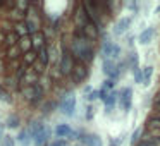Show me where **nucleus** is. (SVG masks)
<instances>
[{
	"label": "nucleus",
	"instance_id": "obj_9",
	"mask_svg": "<svg viewBox=\"0 0 160 146\" xmlns=\"http://www.w3.org/2000/svg\"><path fill=\"white\" fill-rule=\"evenodd\" d=\"M105 114H112V110H115V107L119 105V91H110L108 98L105 100Z\"/></svg>",
	"mask_w": 160,
	"mask_h": 146
},
{
	"label": "nucleus",
	"instance_id": "obj_7",
	"mask_svg": "<svg viewBox=\"0 0 160 146\" xmlns=\"http://www.w3.org/2000/svg\"><path fill=\"white\" fill-rule=\"evenodd\" d=\"M79 143L81 146H102V138L98 134H93V132H83L81 131L79 136Z\"/></svg>",
	"mask_w": 160,
	"mask_h": 146
},
{
	"label": "nucleus",
	"instance_id": "obj_16",
	"mask_svg": "<svg viewBox=\"0 0 160 146\" xmlns=\"http://www.w3.org/2000/svg\"><path fill=\"white\" fill-rule=\"evenodd\" d=\"M19 125H21V117L18 114H11L7 117V120H5V127L9 129H18Z\"/></svg>",
	"mask_w": 160,
	"mask_h": 146
},
{
	"label": "nucleus",
	"instance_id": "obj_14",
	"mask_svg": "<svg viewBox=\"0 0 160 146\" xmlns=\"http://www.w3.org/2000/svg\"><path fill=\"white\" fill-rule=\"evenodd\" d=\"M19 36H18V33L16 31H11V33H7V35H4V45L7 46V48H11V46H16V45H19Z\"/></svg>",
	"mask_w": 160,
	"mask_h": 146
},
{
	"label": "nucleus",
	"instance_id": "obj_19",
	"mask_svg": "<svg viewBox=\"0 0 160 146\" xmlns=\"http://www.w3.org/2000/svg\"><path fill=\"white\" fill-rule=\"evenodd\" d=\"M19 48H21L22 55L29 50H33V45H31V36H26V38H21L19 40Z\"/></svg>",
	"mask_w": 160,
	"mask_h": 146
},
{
	"label": "nucleus",
	"instance_id": "obj_32",
	"mask_svg": "<svg viewBox=\"0 0 160 146\" xmlns=\"http://www.w3.org/2000/svg\"><path fill=\"white\" fill-rule=\"evenodd\" d=\"M153 103H155V105H157V107H160V93H158V95H157V96H155V98H153Z\"/></svg>",
	"mask_w": 160,
	"mask_h": 146
},
{
	"label": "nucleus",
	"instance_id": "obj_26",
	"mask_svg": "<svg viewBox=\"0 0 160 146\" xmlns=\"http://www.w3.org/2000/svg\"><path fill=\"white\" fill-rule=\"evenodd\" d=\"M134 72V83L136 84H143V69L141 67H138L136 71H132Z\"/></svg>",
	"mask_w": 160,
	"mask_h": 146
},
{
	"label": "nucleus",
	"instance_id": "obj_13",
	"mask_svg": "<svg viewBox=\"0 0 160 146\" xmlns=\"http://www.w3.org/2000/svg\"><path fill=\"white\" fill-rule=\"evenodd\" d=\"M36 60H38V52H36V50H29V52H26L24 55H22L21 62L24 64L26 67H33Z\"/></svg>",
	"mask_w": 160,
	"mask_h": 146
},
{
	"label": "nucleus",
	"instance_id": "obj_22",
	"mask_svg": "<svg viewBox=\"0 0 160 146\" xmlns=\"http://www.w3.org/2000/svg\"><path fill=\"white\" fill-rule=\"evenodd\" d=\"M143 127H138V129H134V132L131 134V139H129V143H131L132 146H136L139 143V139H141V136H143Z\"/></svg>",
	"mask_w": 160,
	"mask_h": 146
},
{
	"label": "nucleus",
	"instance_id": "obj_8",
	"mask_svg": "<svg viewBox=\"0 0 160 146\" xmlns=\"http://www.w3.org/2000/svg\"><path fill=\"white\" fill-rule=\"evenodd\" d=\"M131 16H124V17H121L117 22H115V26L112 28V35L114 36H122L126 31L129 29V26H131Z\"/></svg>",
	"mask_w": 160,
	"mask_h": 146
},
{
	"label": "nucleus",
	"instance_id": "obj_15",
	"mask_svg": "<svg viewBox=\"0 0 160 146\" xmlns=\"http://www.w3.org/2000/svg\"><path fill=\"white\" fill-rule=\"evenodd\" d=\"M38 62H42L45 67H48L50 64V46L45 45L43 48L38 50Z\"/></svg>",
	"mask_w": 160,
	"mask_h": 146
},
{
	"label": "nucleus",
	"instance_id": "obj_10",
	"mask_svg": "<svg viewBox=\"0 0 160 146\" xmlns=\"http://www.w3.org/2000/svg\"><path fill=\"white\" fill-rule=\"evenodd\" d=\"M31 45H33V50H36V52H38L40 48H43V46L47 45V36H45V33L40 31V33L31 35Z\"/></svg>",
	"mask_w": 160,
	"mask_h": 146
},
{
	"label": "nucleus",
	"instance_id": "obj_11",
	"mask_svg": "<svg viewBox=\"0 0 160 146\" xmlns=\"http://www.w3.org/2000/svg\"><path fill=\"white\" fill-rule=\"evenodd\" d=\"M155 35H157L155 28H146V29H143V31L138 35V41L141 43V45H148V43L155 38Z\"/></svg>",
	"mask_w": 160,
	"mask_h": 146
},
{
	"label": "nucleus",
	"instance_id": "obj_34",
	"mask_svg": "<svg viewBox=\"0 0 160 146\" xmlns=\"http://www.w3.org/2000/svg\"><path fill=\"white\" fill-rule=\"evenodd\" d=\"M78 146H81V144H78Z\"/></svg>",
	"mask_w": 160,
	"mask_h": 146
},
{
	"label": "nucleus",
	"instance_id": "obj_27",
	"mask_svg": "<svg viewBox=\"0 0 160 146\" xmlns=\"http://www.w3.org/2000/svg\"><path fill=\"white\" fill-rule=\"evenodd\" d=\"M84 100L88 101V103H93V101H97V100H100V95H98V90L97 91H91L88 96H84Z\"/></svg>",
	"mask_w": 160,
	"mask_h": 146
},
{
	"label": "nucleus",
	"instance_id": "obj_30",
	"mask_svg": "<svg viewBox=\"0 0 160 146\" xmlns=\"http://www.w3.org/2000/svg\"><path fill=\"white\" fill-rule=\"evenodd\" d=\"M121 143H122V138H115L108 141V146H121Z\"/></svg>",
	"mask_w": 160,
	"mask_h": 146
},
{
	"label": "nucleus",
	"instance_id": "obj_12",
	"mask_svg": "<svg viewBox=\"0 0 160 146\" xmlns=\"http://www.w3.org/2000/svg\"><path fill=\"white\" fill-rule=\"evenodd\" d=\"M16 141H18L21 146H29L31 144L33 139H31V134H29L28 127H22L21 131H19V134L16 136Z\"/></svg>",
	"mask_w": 160,
	"mask_h": 146
},
{
	"label": "nucleus",
	"instance_id": "obj_29",
	"mask_svg": "<svg viewBox=\"0 0 160 146\" xmlns=\"http://www.w3.org/2000/svg\"><path fill=\"white\" fill-rule=\"evenodd\" d=\"M48 146H69V141H67V139H59V138H55Z\"/></svg>",
	"mask_w": 160,
	"mask_h": 146
},
{
	"label": "nucleus",
	"instance_id": "obj_28",
	"mask_svg": "<svg viewBox=\"0 0 160 146\" xmlns=\"http://www.w3.org/2000/svg\"><path fill=\"white\" fill-rule=\"evenodd\" d=\"M148 127H150V129H157V131H160V120H158V119H155V117H150Z\"/></svg>",
	"mask_w": 160,
	"mask_h": 146
},
{
	"label": "nucleus",
	"instance_id": "obj_25",
	"mask_svg": "<svg viewBox=\"0 0 160 146\" xmlns=\"http://www.w3.org/2000/svg\"><path fill=\"white\" fill-rule=\"evenodd\" d=\"M102 88H103L105 91H114V88H115V81H112V79H105L103 81V84H102Z\"/></svg>",
	"mask_w": 160,
	"mask_h": 146
},
{
	"label": "nucleus",
	"instance_id": "obj_21",
	"mask_svg": "<svg viewBox=\"0 0 160 146\" xmlns=\"http://www.w3.org/2000/svg\"><path fill=\"white\" fill-rule=\"evenodd\" d=\"M53 108H59V101L48 100V101H47V103L42 107V114H43V115H48V114H52V112H53Z\"/></svg>",
	"mask_w": 160,
	"mask_h": 146
},
{
	"label": "nucleus",
	"instance_id": "obj_4",
	"mask_svg": "<svg viewBox=\"0 0 160 146\" xmlns=\"http://www.w3.org/2000/svg\"><path fill=\"white\" fill-rule=\"evenodd\" d=\"M100 57H102V62H103V60H115V62H119V57H121V46H119L115 41L108 40V38L102 40Z\"/></svg>",
	"mask_w": 160,
	"mask_h": 146
},
{
	"label": "nucleus",
	"instance_id": "obj_3",
	"mask_svg": "<svg viewBox=\"0 0 160 146\" xmlns=\"http://www.w3.org/2000/svg\"><path fill=\"white\" fill-rule=\"evenodd\" d=\"M76 105H78L76 95H74L72 91H66V93L60 96L59 108H57V110L62 115H66V117H74V114H76Z\"/></svg>",
	"mask_w": 160,
	"mask_h": 146
},
{
	"label": "nucleus",
	"instance_id": "obj_24",
	"mask_svg": "<svg viewBox=\"0 0 160 146\" xmlns=\"http://www.w3.org/2000/svg\"><path fill=\"white\" fill-rule=\"evenodd\" d=\"M0 146H16V138H12V136H4Z\"/></svg>",
	"mask_w": 160,
	"mask_h": 146
},
{
	"label": "nucleus",
	"instance_id": "obj_5",
	"mask_svg": "<svg viewBox=\"0 0 160 146\" xmlns=\"http://www.w3.org/2000/svg\"><path fill=\"white\" fill-rule=\"evenodd\" d=\"M119 107L122 108V112H129L132 107V88H122L119 91Z\"/></svg>",
	"mask_w": 160,
	"mask_h": 146
},
{
	"label": "nucleus",
	"instance_id": "obj_1",
	"mask_svg": "<svg viewBox=\"0 0 160 146\" xmlns=\"http://www.w3.org/2000/svg\"><path fill=\"white\" fill-rule=\"evenodd\" d=\"M69 52L78 64H84V66H90L95 59L93 41L81 29H74V35L69 43Z\"/></svg>",
	"mask_w": 160,
	"mask_h": 146
},
{
	"label": "nucleus",
	"instance_id": "obj_18",
	"mask_svg": "<svg viewBox=\"0 0 160 146\" xmlns=\"http://www.w3.org/2000/svg\"><path fill=\"white\" fill-rule=\"evenodd\" d=\"M152 76H153V67L152 66L143 67V86H150V83H152Z\"/></svg>",
	"mask_w": 160,
	"mask_h": 146
},
{
	"label": "nucleus",
	"instance_id": "obj_33",
	"mask_svg": "<svg viewBox=\"0 0 160 146\" xmlns=\"http://www.w3.org/2000/svg\"><path fill=\"white\" fill-rule=\"evenodd\" d=\"M152 117H155V119H158V120H160V110H158V112H157V114H153V115H152Z\"/></svg>",
	"mask_w": 160,
	"mask_h": 146
},
{
	"label": "nucleus",
	"instance_id": "obj_17",
	"mask_svg": "<svg viewBox=\"0 0 160 146\" xmlns=\"http://www.w3.org/2000/svg\"><path fill=\"white\" fill-rule=\"evenodd\" d=\"M124 64H126V67H128V69L136 71V69H138V55H136L134 52H131L128 57H126Z\"/></svg>",
	"mask_w": 160,
	"mask_h": 146
},
{
	"label": "nucleus",
	"instance_id": "obj_31",
	"mask_svg": "<svg viewBox=\"0 0 160 146\" xmlns=\"http://www.w3.org/2000/svg\"><path fill=\"white\" fill-rule=\"evenodd\" d=\"M128 9L136 14V12H138V4H136V2H129V4H128Z\"/></svg>",
	"mask_w": 160,
	"mask_h": 146
},
{
	"label": "nucleus",
	"instance_id": "obj_23",
	"mask_svg": "<svg viewBox=\"0 0 160 146\" xmlns=\"http://www.w3.org/2000/svg\"><path fill=\"white\" fill-rule=\"evenodd\" d=\"M93 117H95V108H93L91 103H88L86 105V112H84V119H86V120H93Z\"/></svg>",
	"mask_w": 160,
	"mask_h": 146
},
{
	"label": "nucleus",
	"instance_id": "obj_2",
	"mask_svg": "<svg viewBox=\"0 0 160 146\" xmlns=\"http://www.w3.org/2000/svg\"><path fill=\"white\" fill-rule=\"evenodd\" d=\"M74 67H76V60H74V57L71 55L69 52V46L66 45V43H62V52H60V59H59V71L62 76H69L72 74Z\"/></svg>",
	"mask_w": 160,
	"mask_h": 146
},
{
	"label": "nucleus",
	"instance_id": "obj_20",
	"mask_svg": "<svg viewBox=\"0 0 160 146\" xmlns=\"http://www.w3.org/2000/svg\"><path fill=\"white\" fill-rule=\"evenodd\" d=\"M21 55H22V52H21V48H19V45L7 48V59L9 60H19V57H21Z\"/></svg>",
	"mask_w": 160,
	"mask_h": 146
},
{
	"label": "nucleus",
	"instance_id": "obj_6",
	"mask_svg": "<svg viewBox=\"0 0 160 146\" xmlns=\"http://www.w3.org/2000/svg\"><path fill=\"white\" fill-rule=\"evenodd\" d=\"M88 74H90L88 66L76 62V67H74L72 74H71V81H72V84H81V83H83V81L88 77Z\"/></svg>",
	"mask_w": 160,
	"mask_h": 146
}]
</instances>
